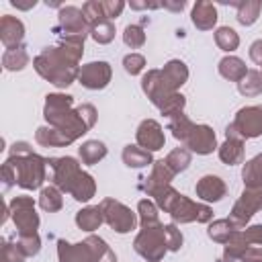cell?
<instances>
[{
	"label": "cell",
	"instance_id": "1",
	"mask_svg": "<svg viewBox=\"0 0 262 262\" xmlns=\"http://www.w3.org/2000/svg\"><path fill=\"white\" fill-rule=\"evenodd\" d=\"M43 117H45L49 127L59 129L72 141H76L94 127L98 113H96L94 104H90V102L74 106V96L51 92L45 96Z\"/></svg>",
	"mask_w": 262,
	"mask_h": 262
},
{
	"label": "cell",
	"instance_id": "2",
	"mask_svg": "<svg viewBox=\"0 0 262 262\" xmlns=\"http://www.w3.org/2000/svg\"><path fill=\"white\" fill-rule=\"evenodd\" d=\"M82 53H84V45L59 41V45L45 47L33 59V68L49 84L57 88H68L80 76L78 63L82 59Z\"/></svg>",
	"mask_w": 262,
	"mask_h": 262
},
{
	"label": "cell",
	"instance_id": "3",
	"mask_svg": "<svg viewBox=\"0 0 262 262\" xmlns=\"http://www.w3.org/2000/svg\"><path fill=\"white\" fill-rule=\"evenodd\" d=\"M47 158H41L31 149L27 141H14L8 160L2 164L4 188L18 184L25 190H37L45 182Z\"/></svg>",
	"mask_w": 262,
	"mask_h": 262
},
{
	"label": "cell",
	"instance_id": "4",
	"mask_svg": "<svg viewBox=\"0 0 262 262\" xmlns=\"http://www.w3.org/2000/svg\"><path fill=\"white\" fill-rule=\"evenodd\" d=\"M147 196H151L154 203L158 205V209L168 213L174 223H192V221H196V223H211V219H213V211H211L209 205L192 201V199L180 194L170 184L154 188Z\"/></svg>",
	"mask_w": 262,
	"mask_h": 262
},
{
	"label": "cell",
	"instance_id": "5",
	"mask_svg": "<svg viewBox=\"0 0 262 262\" xmlns=\"http://www.w3.org/2000/svg\"><path fill=\"white\" fill-rule=\"evenodd\" d=\"M53 33L59 37V41L84 45L86 37L90 35V25L84 18L82 8L61 6L59 12H57V27L53 29Z\"/></svg>",
	"mask_w": 262,
	"mask_h": 262
},
{
	"label": "cell",
	"instance_id": "6",
	"mask_svg": "<svg viewBox=\"0 0 262 262\" xmlns=\"http://www.w3.org/2000/svg\"><path fill=\"white\" fill-rule=\"evenodd\" d=\"M133 250L147 262H160L168 252L164 237V223L141 229L133 239Z\"/></svg>",
	"mask_w": 262,
	"mask_h": 262
},
{
	"label": "cell",
	"instance_id": "7",
	"mask_svg": "<svg viewBox=\"0 0 262 262\" xmlns=\"http://www.w3.org/2000/svg\"><path fill=\"white\" fill-rule=\"evenodd\" d=\"M8 217L14 221L18 235H31L39 229V215L35 213V201L33 196H14L6 205Z\"/></svg>",
	"mask_w": 262,
	"mask_h": 262
},
{
	"label": "cell",
	"instance_id": "8",
	"mask_svg": "<svg viewBox=\"0 0 262 262\" xmlns=\"http://www.w3.org/2000/svg\"><path fill=\"white\" fill-rule=\"evenodd\" d=\"M100 209H102V215H104V223L111 229H115L117 233H129L137 227V215L127 205H123L121 201L111 199V196L102 199Z\"/></svg>",
	"mask_w": 262,
	"mask_h": 262
},
{
	"label": "cell",
	"instance_id": "9",
	"mask_svg": "<svg viewBox=\"0 0 262 262\" xmlns=\"http://www.w3.org/2000/svg\"><path fill=\"white\" fill-rule=\"evenodd\" d=\"M258 211H262V188H244L239 199L233 203L227 219L233 223L235 229H246L248 221Z\"/></svg>",
	"mask_w": 262,
	"mask_h": 262
},
{
	"label": "cell",
	"instance_id": "10",
	"mask_svg": "<svg viewBox=\"0 0 262 262\" xmlns=\"http://www.w3.org/2000/svg\"><path fill=\"white\" fill-rule=\"evenodd\" d=\"M47 164L49 168L53 170V176H51V182L53 186H57L61 192H68L72 190L74 182L78 180V176L84 172L78 164L76 158L72 156H61V158H47Z\"/></svg>",
	"mask_w": 262,
	"mask_h": 262
},
{
	"label": "cell",
	"instance_id": "11",
	"mask_svg": "<svg viewBox=\"0 0 262 262\" xmlns=\"http://www.w3.org/2000/svg\"><path fill=\"white\" fill-rule=\"evenodd\" d=\"M235 131L242 135V139H256L262 135V104H250L235 113V119L231 121Z\"/></svg>",
	"mask_w": 262,
	"mask_h": 262
},
{
	"label": "cell",
	"instance_id": "12",
	"mask_svg": "<svg viewBox=\"0 0 262 262\" xmlns=\"http://www.w3.org/2000/svg\"><path fill=\"white\" fill-rule=\"evenodd\" d=\"M141 90L149 98V102L158 108H162L164 102L172 94H176V90H172L170 84L164 80L162 70H147V74H143V78H141Z\"/></svg>",
	"mask_w": 262,
	"mask_h": 262
},
{
	"label": "cell",
	"instance_id": "13",
	"mask_svg": "<svg viewBox=\"0 0 262 262\" xmlns=\"http://www.w3.org/2000/svg\"><path fill=\"white\" fill-rule=\"evenodd\" d=\"M113 78V70L108 61H90L80 68L78 82L88 90H102L108 86Z\"/></svg>",
	"mask_w": 262,
	"mask_h": 262
},
{
	"label": "cell",
	"instance_id": "14",
	"mask_svg": "<svg viewBox=\"0 0 262 262\" xmlns=\"http://www.w3.org/2000/svg\"><path fill=\"white\" fill-rule=\"evenodd\" d=\"M135 141L139 147L147 149V151H158L164 147L166 143V135H164V129L158 121L154 119H143L135 131Z\"/></svg>",
	"mask_w": 262,
	"mask_h": 262
},
{
	"label": "cell",
	"instance_id": "15",
	"mask_svg": "<svg viewBox=\"0 0 262 262\" xmlns=\"http://www.w3.org/2000/svg\"><path fill=\"white\" fill-rule=\"evenodd\" d=\"M188 151H194L199 156H209L213 154V149L217 147V137L213 127L209 125H194V129L190 131L188 139L184 141Z\"/></svg>",
	"mask_w": 262,
	"mask_h": 262
},
{
	"label": "cell",
	"instance_id": "16",
	"mask_svg": "<svg viewBox=\"0 0 262 262\" xmlns=\"http://www.w3.org/2000/svg\"><path fill=\"white\" fill-rule=\"evenodd\" d=\"M23 39H25V25L23 20H18L16 16L4 14L0 18V41L6 49H16L23 47Z\"/></svg>",
	"mask_w": 262,
	"mask_h": 262
},
{
	"label": "cell",
	"instance_id": "17",
	"mask_svg": "<svg viewBox=\"0 0 262 262\" xmlns=\"http://www.w3.org/2000/svg\"><path fill=\"white\" fill-rule=\"evenodd\" d=\"M174 172L170 170V166L166 164V160H156L151 164V172L147 178H139V190H143L145 194H149L154 188H160V186H168L172 180H174Z\"/></svg>",
	"mask_w": 262,
	"mask_h": 262
},
{
	"label": "cell",
	"instance_id": "18",
	"mask_svg": "<svg viewBox=\"0 0 262 262\" xmlns=\"http://www.w3.org/2000/svg\"><path fill=\"white\" fill-rule=\"evenodd\" d=\"M194 192H196V196H199L201 201H205V203H217V201H221V199L225 196L227 186H225V182H223L219 176H215V174H205V176L196 182Z\"/></svg>",
	"mask_w": 262,
	"mask_h": 262
},
{
	"label": "cell",
	"instance_id": "19",
	"mask_svg": "<svg viewBox=\"0 0 262 262\" xmlns=\"http://www.w3.org/2000/svg\"><path fill=\"white\" fill-rule=\"evenodd\" d=\"M217 8L213 2L209 0H196L192 6V14L190 20L199 31H211L217 25Z\"/></svg>",
	"mask_w": 262,
	"mask_h": 262
},
{
	"label": "cell",
	"instance_id": "20",
	"mask_svg": "<svg viewBox=\"0 0 262 262\" xmlns=\"http://www.w3.org/2000/svg\"><path fill=\"white\" fill-rule=\"evenodd\" d=\"M57 258L59 262H92L86 242L70 244L66 239H57Z\"/></svg>",
	"mask_w": 262,
	"mask_h": 262
},
{
	"label": "cell",
	"instance_id": "21",
	"mask_svg": "<svg viewBox=\"0 0 262 262\" xmlns=\"http://www.w3.org/2000/svg\"><path fill=\"white\" fill-rule=\"evenodd\" d=\"M250 248L246 235H244V229H235L229 239L223 244V256L219 262H237L242 260V256L246 254V250Z\"/></svg>",
	"mask_w": 262,
	"mask_h": 262
},
{
	"label": "cell",
	"instance_id": "22",
	"mask_svg": "<svg viewBox=\"0 0 262 262\" xmlns=\"http://www.w3.org/2000/svg\"><path fill=\"white\" fill-rule=\"evenodd\" d=\"M162 76H164V80L170 84V88L178 92V88H180L182 84H186V80H188V68H186V63L180 61V59H170V61L164 63Z\"/></svg>",
	"mask_w": 262,
	"mask_h": 262
},
{
	"label": "cell",
	"instance_id": "23",
	"mask_svg": "<svg viewBox=\"0 0 262 262\" xmlns=\"http://www.w3.org/2000/svg\"><path fill=\"white\" fill-rule=\"evenodd\" d=\"M217 154H219V160L223 164H227V166L244 164V139L225 137V141L219 145Z\"/></svg>",
	"mask_w": 262,
	"mask_h": 262
},
{
	"label": "cell",
	"instance_id": "24",
	"mask_svg": "<svg viewBox=\"0 0 262 262\" xmlns=\"http://www.w3.org/2000/svg\"><path fill=\"white\" fill-rule=\"evenodd\" d=\"M35 141L39 145H43V147H68V145L74 143L66 133H61L59 129H53L49 125L39 127L35 131Z\"/></svg>",
	"mask_w": 262,
	"mask_h": 262
},
{
	"label": "cell",
	"instance_id": "25",
	"mask_svg": "<svg viewBox=\"0 0 262 262\" xmlns=\"http://www.w3.org/2000/svg\"><path fill=\"white\" fill-rule=\"evenodd\" d=\"M104 223V215H102V209L100 205H90V207H84L76 213V225L82 229V231H94L98 229L100 225Z\"/></svg>",
	"mask_w": 262,
	"mask_h": 262
},
{
	"label": "cell",
	"instance_id": "26",
	"mask_svg": "<svg viewBox=\"0 0 262 262\" xmlns=\"http://www.w3.org/2000/svg\"><path fill=\"white\" fill-rule=\"evenodd\" d=\"M217 70H219V74H221L225 80H229V82H239V80L248 74L246 63H244L239 57H235V55H225L223 59H219Z\"/></svg>",
	"mask_w": 262,
	"mask_h": 262
},
{
	"label": "cell",
	"instance_id": "27",
	"mask_svg": "<svg viewBox=\"0 0 262 262\" xmlns=\"http://www.w3.org/2000/svg\"><path fill=\"white\" fill-rule=\"evenodd\" d=\"M121 158H123V164L127 168H145V166H149V164L156 162L151 158V151H147V149H143L139 145H131V143L123 147Z\"/></svg>",
	"mask_w": 262,
	"mask_h": 262
},
{
	"label": "cell",
	"instance_id": "28",
	"mask_svg": "<svg viewBox=\"0 0 262 262\" xmlns=\"http://www.w3.org/2000/svg\"><path fill=\"white\" fill-rule=\"evenodd\" d=\"M86 246L90 250V258L92 262H117V254L113 252V248L98 235H88L86 239Z\"/></svg>",
	"mask_w": 262,
	"mask_h": 262
},
{
	"label": "cell",
	"instance_id": "29",
	"mask_svg": "<svg viewBox=\"0 0 262 262\" xmlns=\"http://www.w3.org/2000/svg\"><path fill=\"white\" fill-rule=\"evenodd\" d=\"M244 188H262V154L248 160L242 168Z\"/></svg>",
	"mask_w": 262,
	"mask_h": 262
},
{
	"label": "cell",
	"instance_id": "30",
	"mask_svg": "<svg viewBox=\"0 0 262 262\" xmlns=\"http://www.w3.org/2000/svg\"><path fill=\"white\" fill-rule=\"evenodd\" d=\"M106 145L102 143V141H98V139H88V141H84L80 147H78V154H80V160H82V164H86V166H94V164H98L104 156H106Z\"/></svg>",
	"mask_w": 262,
	"mask_h": 262
},
{
	"label": "cell",
	"instance_id": "31",
	"mask_svg": "<svg viewBox=\"0 0 262 262\" xmlns=\"http://www.w3.org/2000/svg\"><path fill=\"white\" fill-rule=\"evenodd\" d=\"M70 194H72L78 203H88V201L96 194V182H94L92 174L82 172V174L78 176V180L74 182V186H72Z\"/></svg>",
	"mask_w": 262,
	"mask_h": 262
},
{
	"label": "cell",
	"instance_id": "32",
	"mask_svg": "<svg viewBox=\"0 0 262 262\" xmlns=\"http://www.w3.org/2000/svg\"><path fill=\"white\" fill-rule=\"evenodd\" d=\"M233 4V2H229ZM233 6H237V23L244 27H250L258 20L260 10H262V0H246V2H235Z\"/></svg>",
	"mask_w": 262,
	"mask_h": 262
},
{
	"label": "cell",
	"instance_id": "33",
	"mask_svg": "<svg viewBox=\"0 0 262 262\" xmlns=\"http://www.w3.org/2000/svg\"><path fill=\"white\" fill-rule=\"evenodd\" d=\"M39 207L47 213H57L61 207H63V196H61V190L53 184L49 186H43L41 192H39Z\"/></svg>",
	"mask_w": 262,
	"mask_h": 262
},
{
	"label": "cell",
	"instance_id": "34",
	"mask_svg": "<svg viewBox=\"0 0 262 262\" xmlns=\"http://www.w3.org/2000/svg\"><path fill=\"white\" fill-rule=\"evenodd\" d=\"M242 96H260L262 94V70H248V74L237 82Z\"/></svg>",
	"mask_w": 262,
	"mask_h": 262
},
{
	"label": "cell",
	"instance_id": "35",
	"mask_svg": "<svg viewBox=\"0 0 262 262\" xmlns=\"http://www.w3.org/2000/svg\"><path fill=\"white\" fill-rule=\"evenodd\" d=\"M137 213H139V225H141V229L156 227V225L162 223L160 221V213H158V205L154 201H149V199H141L137 203Z\"/></svg>",
	"mask_w": 262,
	"mask_h": 262
},
{
	"label": "cell",
	"instance_id": "36",
	"mask_svg": "<svg viewBox=\"0 0 262 262\" xmlns=\"http://www.w3.org/2000/svg\"><path fill=\"white\" fill-rule=\"evenodd\" d=\"M2 66L8 72H20L29 66V53L25 47H16V49H6L2 55Z\"/></svg>",
	"mask_w": 262,
	"mask_h": 262
},
{
	"label": "cell",
	"instance_id": "37",
	"mask_svg": "<svg viewBox=\"0 0 262 262\" xmlns=\"http://www.w3.org/2000/svg\"><path fill=\"white\" fill-rule=\"evenodd\" d=\"M192 129H194V123H192L184 113H178V115H174V117L168 121V131H172L174 139H178V141H182V143L188 139V135H190Z\"/></svg>",
	"mask_w": 262,
	"mask_h": 262
},
{
	"label": "cell",
	"instance_id": "38",
	"mask_svg": "<svg viewBox=\"0 0 262 262\" xmlns=\"http://www.w3.org/2000/svg\"><path fill=\"white\" fill-rule=\"evenodd\" d=\"M215 43H217V47L221 51L231 53V51H235L239 47V35L231 27H219L215 31Z\"/></svg>",
	"mask_w": 262,
	"mask_h": 262
},
{
	"label": "cell",
	"instance_id": "39",
	"mask_svg": "<svg viewBox=\"0 0 262 262\" xmlns=\"http://www.w3.org/2000/svg\"><path fill=\"white\" fill-rule=\"evenodd\" d=\"M233 231H235V227H233V223H231L229 219H215V221L209 223L207 235H209L213 242H217V244H225Z\"/></svg>",
	"mask_w": 262,
	"mask_h": 262
},
{
	"label": "cell",
	"instance_id": "40",
	"mask_svg": "<svg viewBox=\"0 0 262 262\" xmlns=\"http://www.w3.org/2000/svg\"><path fill=\"white\" fill-rule=\"evenodd\" d=\"M166 164L170 166V170L174 172V174H180V172H184L188 166H190V151L186 149V147H176V149H172L166 158Z\"/></svg>",
	"mask_w": 262,
	"mask_h": 262
},
{
	"label": "cell",
	"instance_id": "41",
	"mask_svg": "<svg viewBox=\"0 0 262 262\" xmlns=\"http://www.w3.org/2000/svg\"><path fill=\"white\" fill-rule=\"evenodd\" d=\"M90 37L98 43V45H106L115 39V23L113 20H100L90 25Z\"/></svg>",
	"mask_w": 262,
	"mask_h": 262
},
{
	"label": "cell",
	"instance_id": "42",
	"mask_svg": "<svg viewBox=\"0 0 262 262\" xmlns=\"http://www.w3.org/2000/svg\"><path fill=\"white\" fill-rule=\"evenodd\" d=\"M82 12H84V18L88 20V25H94V23H100V20H108L106 14H104V8H102V0H88L82 4Z\"/></svg>",
	"mask_w": 262,
	"mask_h": 262
},
{
	"label": "cell",
	"instance_id": "43",
	"mask_svg": "<svg viewBox=\"0 0 262 262\" xmlns=\"http://www.w3.org/2000/svg\"><path fill=\"white\" fill-rule=\"evenodd\" d=\"M123 41L131 49H139L145 43V31L141 25H127L123 31Z\"/></svg>",
	"mask_w": 262,
	"mask_h": 262
},
{
	"label": "cell",
	"instance_id": "44",
	"mask_svg": "<svg viewBox=\"0 0 262 262\" xmlns=\"http://www.w3.org/2000/svg\"><path fill=\"white\" fill-rule=\"evenodd\" d=\"M184 106H186V98H184V94L176 92V94H172V96H170V98L164 102V106L160 108V113H162L164 117L172 119L174 115L182 113V111H184Z\"/></svg>",
	"mask_w": 262,
	"mask_h": 262
},
{
	"label": "cell",
	"instance_id": "45",
	"mask_svg": "<svg viewBox=\"0 0 262 262\" xmlns=\"http://www.w3.org/2000/svg\"><path fill=\"white\" fill-rule=\"evenodd\" d=\"M164 237H166V246H168V252H178L182 248V233L180 229L174 225V223H166L164 225Z\"/></svg>",
	"mask_w": 262,
	"mask_h": 262
},
{
	"label": "cell",
	"instance_id": "46",
	"mask_svg": "<svg viewBox=\"0 0 262 262\" xmlns=\"http://www.w3.org/2000/svg\"><path fill=\"white\" fill-rule=\"evenodd\" d=\"M18 248L25 252V256H37L41 250V237L39 233H31V235H18Z\"/></svg>",
	"mask_w": 262,
	"mask_h": 262
},
{
	"label": "cell",
	"instance_id": "47",
	"mask_svg": "<svg viewBox=\"0 0 262 262\" xmlns=\"http://www.w3.org/2000/svg\"><path fill=\"white\" fill-rule=\"evenodd\" d=\"M123 68L129 76H137L145 68V57L141 53H129V55L123 57Z\"/></svg>",
	"mask_w": 262,
	"mask_h": 262
},
{
	"label": "cell",
	"instance_id": "48",
	"mask_svg": "<svg viewBox=\"0 0 262 262\" xmlns=\"http://www.w3.org/2000/svg\"><path fill=\"white\" fill-rule=\"evenodd\" d=\"M25 252L18 248V244L4 242L2 246V262H25Z\"/></svg>",
	"mask_w": 262,
	"mask_h": 262
},
{
	"label": "cell",
	"instance_id": "49",
	"mask_svg": "<svg viewBox=\"0 0 262 262\" xmlns=\"http://www.w3.org/2000/svg\"><path fill=\"white\" fill-rule=\"evenodd\" d=\"M102 8H104V14L108 20L121 16L123 8H125V2L123 0H102Z\"/></svg>",
	"mask_w": 262,
	"mask_h": 262
},
{
	"label": "cell",
	"instance_id": "50",
	"mask_svg": "<svg viewBox=\"0 0 262 262\" xmlns=\"http://www.w3.org/2000/svg\"><path fill=\"white\" fill-rule=\"evenodd\" d=\"M244 235L248 239L250 246H262V223H256V225H250L244 229Z\"/></svg>",
	"mask_w": 262,
	"mask_h": 262
},
{
	"label": "cell",
	"instance_id": "51",
	"mask_svg": "<svg viewBox=\"0 0 262 262\" xmlns=\"http://www.w3.org/2000/svg\"><path fill=\"white\" fill-rule=\"evenodd\" d=\"M250 59L262 68V39H256L252 45H250Z\"/></svg>",
	"mask_w": 262,
	"mask_h": 262
},
{
	"label": "cell",
	"instance_id": "52",
	"mask_svg": "<svg viewBox=\"0 0 262 262\" xmlns=\"http://www.w3.org/2000/svg\"><path fill=\"white\" fill-rule=\"evenodd\" d=\"M242 262H262V248L250 246L246 250V254L242 256Z\"/></svg>",
	"mask_w": 262,
	"mask_h": 262
},
{
	"label": "cell",
	"instance_id": "53",
	"mask_svg": "<svg viewBox=\"0 0 262 262\" xmlns=\"http://www.w3.org/2000/svg\"><path fill=\"white\" fill-rule=\"evenodd\" d=\"M162 6L168 8V10H172V12H180V10L186 6V2H184V0H178V2H170V0H166V2H162Z\"/></svg>",
	"mask_w": 262,
	"mask_h": 262
},
{
	"label": "cell",
	"instance_id": "54",
	"mask_svg": "<svg viewBox=\"0 0 262 262\" xmlns=\"http://www.w3.org/2000/svg\"><path fill=\"white\" fill-rule=\"evenodd\" d=\"M10 4H12V6H16V8H20V10H29V8H33L37 2H35V0H31V2H18V0H10Z\"/></svg>",
	"mask_w": 262,
	"mask_h": 262
},
{
	"label": "cell",
	"instance_id": "55",
	"mask_svg": "<svg viewBox=\"0 0 262 262\" xmlns=\"http://www.w3.org/2000/svg\"><path fill=\"white\" fill-rule=\"evenodd\" d=\"M162 4H147V2H131V8L141 10V8H160Z\"/></svg>",
	"mask_w": 262,
	"mask_h": 262
}]
</instances>
